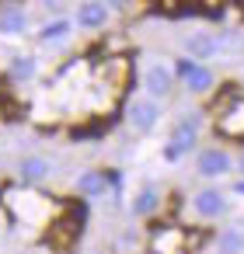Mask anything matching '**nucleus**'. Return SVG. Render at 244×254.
Listing matches in <instances>:
<instances>
[{
  "instance_id": "nucleus-1",
  "label": "nucleus",
  "mask_w": 244,
  "mask_h": 254,
  "mask_svg": "<svg viewBox=\"0 0 244 254\" xmlns=\"http://www.w3.org/2000/svg\"><path fill=\"white\" fill-rule=\"evenodd\" d=\"M237 171V157L223 146H202L195 153V174L206 178V181H220V178H230Z\"/></svg>"
},
{
  "instance_id": "nucleus-2",
  "label": "nucleus",
  "mask_w": 244,
  "mask_h": 254,
  "mask_svg": "<svg viewBox=\"0 0 244 254\" xmlns=\"http://www.w3.org/2000/svg\"><path fill=\"white\" fill-rule=\"evenodd\" d=\"M161 119H164V105H161V101H150V98L136 94V98L126 105V122H129V129L140 132V136H150V132L161 126Z\"/></svg>"
},
{
  "instance_id": "nucleus-3",
  "label": "nucleus",
  "mask_w": 244,
  "mask_h": 254,
  "mask_svg": "<svg viewBox=\"0 0 244 254\" xmlns=\"http://www.w3.org/2000/svg\"><path fill=\"white\" fill-rule=\"evenodd\" d=\"M181 49H185V60L199 63V66H209V60H216L223 49H220V35L209 32V28H195L181 39Z\"/></svg>"
},
{
  "instance_id": "nucleus-4",
  "label": "nucleus",
  "mask_w": 244,
  "mask_h": 254,
  "mask_svg": "<svg viewBox=\"0 0 244 254\" xmlns=\"http://www.w3.org/2000/svg\"><path fill=\"white\" fill-rule=\"evenodd\" d=\"M140 84H143V98H150V101H164V98H171V87H174V66L154 60V63L143 66Z\"/></svg>"
},
{
  "instance_id": "nucleus-5",
  "label": "nucleus",
  "mask_w": 244,
  "mask_h": 254,
  "mask_svg": "<svg viewBox=\"0 0 244 254\" xmlns=\"http://www.w3.org/2000/svg\"><path fill=\"white\" fill-rule=\"evenodd\" d=\"M227 205H230V198H227V191L216 188V185H206V188H199V191L188 198V209H192L195 219H220V216L227 212Z\"/></svg>"
},
{
  "instance_id": "nucleus-6",
  "label": "nucleus",
  "mask_w": 244,
  "mask_h": 254,
  "mask_svg": "<svg viewBox=\"0 0 244 254\" xmlns=\"http://www.w3.org/2000/svg\"><path fill=\"white\" fill-rule=\"evenodd\" d=\"M174 77L185 80V91H188V94H209V91L216 87V73H213L209 66L192 63V60H178V63H174Z\"/></svg>"
},
{
  "instance_id": "nucleus-7",
  "label": "nucleus",
  "mask_w": 244,
  "mask_h": 254,
  "mask_svg": "<svg viewBox=\"0 0 244 254\" xmlns=\"http://www.w3.org/2000/svg\"><path fill=\"white\" fill-rule=\"evenodd\" d=\"M112 4H105V0H87V4H77L74 11V25L84 28V32H101L108 21H112Z\"/></svg>"
},
{
  "instance_id": "nucleus-8",
  "label": "nucleus",
  "mask_w": 244,
  "mask_h": 254,
  "mask_svg": "<svg viewBox=\"0 0 244 254\" xmlns=\"http://www.w3.org/2000/svg\"><path fill=\"white\" fill-rule=\"evenodd\" d=\"M74 18H49L39 32H35V42L39 46H67L74 39Z\"/></svg>"
},
{
  "instance_id": "nucleus-9",
  "label": "nucleus",
  "mask_w": 244,
  "mask_h": 254,
  "mask_svg": "<svg viewBox=\"0 0 244 254\" xmlns=\"http://www.w3.org/2000/svg\"><path fill=\"white\" fill-rule=\"evenodd\" d=\"M25 32H28V11L21 4H4V7H0V35L18 39Z\"/></svg>"
},
{
  "instance_id": "nucleus-10",
  "label": "nucleus",
  "mask_w": 244,
  "mask_h": 254,
  "mask_svg": "<svg viewBox=\"0 0 244 254\" xmlns=\"http://www.w3.org/2000/svg\"><path fill=\"white\" fill-rule=\"evenodd\" d=\"M74 191L84 195V198H101L108 191V178L105 171H81L77 181H74Z\"/></svg>"
},
{
  "instance_id": "nucleus-11",
  "label": "nucleus",
  "mask_w": 244,
  "mask_h": 254,
  "mask_svg": "<svg viewBox=\"0 0 244 254\" xmlns=\"http://www.w3.org/2000/svg\"><path fill=\"white\" fill-rule=\"evenodd\" d=\"M18 174H21V181H28V185H39V181H46V178L53 174V164H49L46 157H39V153H28V157H21V164H18Z\"/></svg>"
},
{
  "instance_id": "nucleus-12",
  "label": "nucleus",
  "mask_w": 244,
  "mask_h": 254,
  "mask_svg": "<svg viewBox=\"0 0 244 254\" xmlns=\"http://www.w3.org/2000/svg\"><path fill=\"white\" fill-rule=\"evenodd\" d=\"M157 209H161V191H157L154 185H143V188L133 195V216L147 219V216H154Z\"/></svg>"
},
{
  "instance_id": "nucleus-13",
  "label": "nucleus",
  "mask_w": 244,
  "mask_h": 254,
  "mask_svg": "<svg viewBox=\"0 0 244 254\" xmlns=\"http://www.w3.org/2000/svg\"><path fill=\"white\" fill-rule=\"evenodd\" d=\"M216 247H220V254H244V230H241V226H227V230H220Z\"/></svg>"
},
{
  "instance_id": "nucleus-14",
  "label": "nucleus",
  "mask_w": 244,
  "mask_h": 254,
  "mask_svg": "<svg viewBox=\"0 0 244 254\" xmlns=\"http://www.w3.org/2000/svg\"><path fill=\"white\" fill-rule=\"evenodd\" d=\"M199 132H202V119H199V115H181V119L171 126V136L188 139V143H199Z\"/></svg>"
},
{
  "instance_id": "nucleus-15",
  "label": "nucleus",
  "mask_w": 244,
  "mask_h": 254,
  "mask_svg": "<svg viewBox=\"0 0 244 254\" xmlns=\"http://www.w3.org/2000/svg\"><path fill=\"white\" fill-rule=\"evenodd\" d=\"M7 73H11L14 80H32V77L39 73V60H35V56H14L11 66H7Z\"/></svg>"
},
{
  "instance_id": "nucleus-16",
  "label": "nucleus",
  "mask_w": 244,
  "mask_h": 254,
  "mask_svg": "<svg viewBox=\"0 0 244 254\" xmlns=\"http://www.w3.org/2000/svg\"><path fill=\"white\" fill-rule=\"evenodd\" d=\"M195 150V143H188V139H178V136H167V143H164V150H161V157L167 160V164H178L181 157H188Z\"/></svg>"
},
{
  "instance_id": "nucleus-17",
  "label": "nucleus",
  "mask_w": 244,
  "mask_h": 254,
  "mask_svg": "<svg viewBox=\"0 0 244 254\" xmlns=\"http://www.w3.org/2000/svg\"><path fill=\"white\" fill-rule=\"evenodd\" d=\"M220 129H223L227 136H241V132H244V101H237V105H234V112H230V115H223Z\"/></svg>"
},
{
  "instance_id": "nucleus-18",
  "label": "nucleus",
  "mask_w": 244,
  "mask_h": 254,
  "mask_svg": "<svg viewBox=\"0 0 244 254\" xmlns=\"http://www.w3.org/2000/svg\"><path fill=\"white\" fill-rule=\"evenodd\" d=\"M237 174L244 178V150H241V157H237Z\"/></svg>"
},
{
  "instance_id": "nucleus-19",
  "label": "nucleus",
  "mask_w": 244,
  "mask_h": 254,
  "mask_svg": "<svg viewBox=\"0 0 244 254\" xmlns=\"http://www.w3.org/2000/svg\"><path fill=\"white\" fill-rule=\"evenodd\" d=\"M241 84H244V70H241Z\"/></svg>"
}]
</instances>
